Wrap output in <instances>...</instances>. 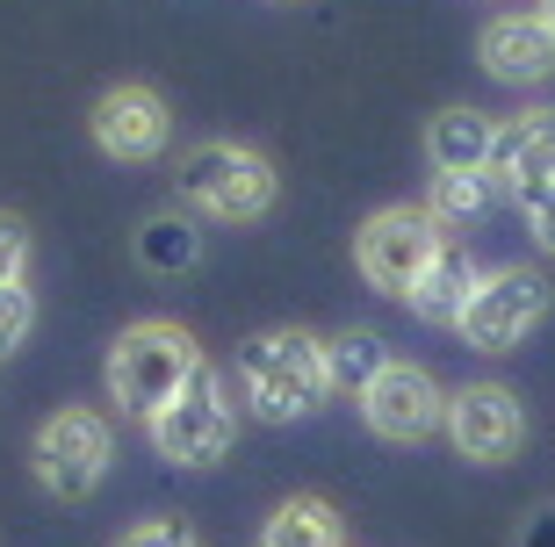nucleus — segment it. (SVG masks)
Segmentation results:
<instances>
[{
    "mask_svg": "<svg viewBox=\"0 0 555 547\" xmlns=\"http://www.w3.org/2000/svg\"><path fill=\"white\" fill-rule=\"evenodd\" d=\"M238 389L246 411L260 426H296L332 396V367H325V339H310L304 325L260 331L238 346Z\"/></svg>",
    "mask_w": 555,
    "mask_h": 547,
    "instance_id": "nucleus-1",
    "label": "nucleus"
},
{
    "mask_svg": "<svg viewBox=\"0 0 555 547\" xmlns=\"http://www.w3.org/2000/svg\"><path fill=\"white\" fill-rule=\"evenodd\" d=\"M203 367V346L188 339L181 325H166V317H152V325H130L124 339L108 346V396L130 411V418H159L173 396L188 389V375Z\"/></svg>",
    "mask_w": 555,
    "mask_h": 547,
    "instance_id": "nucleus-2",
    "label": "nucleus"
},
{
    "mask_svg": "<svg viewBox=\"0 0 555 547\" xmlns=\"http://www.w3.org/2000/svg\"><path fill=\"white\" fill-rule=\"evenodd\" d=\"M173 187H181V203L195 209V217H217V223H260L274 209V166L260 159V152H246V144L231 138H209L195 144L181 159V173H173Z\"/></svg>",
    "mask_w": 555,
    "mask_h": 547,
    "instance_id": "nucleus-3",
    "label": "nucleus"
},
{
    "mask_svg": "<svg viewBox=\"0 0 555 547\" xmlns=\"http://www.w3.org/2000/svg\"><path fill=\"white\" fill-rule=\"evenodd\" d=\"M448 245L440 217L418 203H397V209H375L361 231H353V266H361V282L375 296H397V303H412L418 274L433 266V252Z\"/></svg>",
    "mask_w": 555,
    "mask_h": 547,
    "instance_id": "nucleus-4",
    "label": "nucleus"
},
{
    "mask_svg": "<svg viewBox=\"0 0 555 547\" xmlns=\"http://www.w3.org/2000/svg\"><path fill=\"white\" fill-rule=\"evenodd\" d=\"M231 440H238V404H231L224 375L203 361L188 375L181 396L152 418V446H159V461H173V468H209V461L231 454Z\"/></svg>",
    "mask_w": 555,
    "mask_h": 547,
    "instance_id": "nucleus-5",
    "label": "nucleus"
},
{
    "mask_svg": "<svg viewBox=\"0 0 555 547\" xmlns=\"http://www.w3.org/2000/svg\"><path fill=\"white\" fill-rule=\"evenodd\" d=\"M29 461H37V483L51 490V497L80 505L87 490L108 476V461H116V432H108L102 411L65 404V411H51V418L37 426V446H29Z\"/></svg>",
    "mask_w": 555,
    "mask_h": 547,
    "instance_id": "nucleus-6",
    "label": "nucleus"
},
{
    "mask_svg": "<svg viewBox=\"0 0 555 547\" xmlns=\"http://www.w3.org/2000/svg\"><path fill=\"white\" fill-rule=\"evenodd\" d=\"M548 317V282H541L534 266H498V274H483L469 296V310H462V346H476V353H513L527 331Z\"/></svg>",
    "mask_w": 555,
    "mask_h": 547,
    "instance_id": "nucleus-7",
    "label": "nucleus"
},
{
    "mask_svg": "<svg viewBox=\"0 0 555 547\" xmlns=\"http://www.w3.org/2000/svg\"><path fill=\"white\" fill-rule=\"evenodd\" d=\"M448 440L462 461L476 468H505L519 461V446H527V404H519L505 382H469L448 396Z\"/></svg>",
    "mask_w": 555,
    "mask_h": 547,
    "instance_id": "nucleus-8",
    "label": "nucleus"
},
{
    "mask_svg": "<svg viewBox=\"0 0 555 547\" xmlns=\"http://www.w3.org/2000/svg\"><path fill=\"white\" fill-rule=\"evenodd\" d=\"M361 418H369V432H375V440L418 446L426 432H440V426H448V396H440V382H433L426 367L390 361L383 375H375V389L361 396Z\"/></svg>",
    "mask_w": 555,
    "mask_h": 547,
    "instance_id": "nucleus-9",
    "label": "nucleus"
},
{
    "mask_svg": "<svg viewBox=\"0 0 555 547\" xmlns=\"http://www.w3.org/2000/svg\"><path fill=\"white\" fill-rule=\"evenodd\" d=\"M87 130H94V144H102L108 159L144 166V159H159V152H166V138H173V116H166V94H159V87L124 80V87H108L102 102H94Z\"/></svg>",
    "mask_w": 555,
    "mask_h": 547,
    "instance_id": "nucleus-10",
    "label": "nucleus"
},
{
    "mask_svg": "<svg viewBox=\"0 0 555 547\" xmlns=\"http://www.w3.org/2000/svg\"><path fill=\"white\" fill-rule=\"evenodd\" d=\"M476 51H483V73L505 80V87H534V80L555 73V37H548V22H541V8L491 15L483 37H476Z\"/></svg>",
    "mask_w": 555,
    "mask_h": 547,
    "instance_id": "nucleus-11",
    "label": "nucleus"
},
{
    "mask_svg": "<svg viewBox=\"0 0 555 547\" xmlns=\"http://www.w3.org/2000/svg\"><path fill=\"white\" fill-rule=\"evenodd\" d=\"M491 181L527 203L541 187H555V108H527V116L498 122V152H491Z\"/></svg>",
    "mask_w": 555,
    "mask_h": 547,
    "instance_id": "nucleus-12",
    "label": "nucleus"
},
{
    "mask_svg": "<svg viewBox=\"0 0 555 547\" xmlns=\"http://www.w3.org/2000/svg\"><path fill=\"white\" fill-rule=\"evenodd\" d=\"M491 152H498V122L483 108H440L426 122L433 173H491Z\"/></svg>",
    "mask_w": 555,
    "mask_h": 547,
    "instance_id": "nucleus-13",
    "label": "nucleus"
},
{
    "mask_svg": "<svg viewBox=\"0 0 555 547\" xmlns=\"http://www.w3.org/2000/svg\"><path fill=\"white\" fill-rule=\"evenodd\" d=\"M476 282H483V274H476V260H469V252H462V245L448 238L440 252H433V266L418 274V288H412V310L426 317V325H462V310H469Z\"/></svg>",
    "mask_w": 555,
    "mask_h": 547,
    "instance_id": "nucleus-14",
    "label": "nucleus"
},
{
    "mask_svg": "<svg viewBox=\"0 0 555 547\" xmlns=\"http://www.w3.org/2000/svg\"><path fill=\"white\" fill-rule=\"evenodd\" d=\"M138 260L152 274H188V266L203 260V231L188 217H144L138 223Z\"/></svg>",
    "mask_w": 555,
    "mask_h": 547,
    "instance_id": "nucleus-15",
    "label": "nucleus"
},
{
    "mask_svg": "<svg viewBox=\"0 0 555 547\" xmlns=\"http://www.w3.org/2000/svg\"><path fill=\"white\" fill-rule=\"evenodd\" d=\"M260 547H339V511H332L325 497H288L268 519Z\"/></svg>",
    "mask_w": 555,
    "mask_h": 547,
    "instance_id": "nucleus-16",
    "label": "nucleus"
},
{
    "mask_svg": "<svg viewBox=\"0 0 555 547\" xmlns=\"http://www.w3.org/2000/svg\"><path fill=\"white\" fill-rule=\"evenodd\" d=\"M325 367H332V389H347V396H369L375 375L390 367V346L375 339V331H339V339H325Z\"/></svg>",
    "mask_w": 555,
    "mask_h": 547,
    "instance_id": "nucleus-17",
    "label": "nucleus"
},
{
    "mask_svg": "<svg viewBox=\"0 0 555 547\" xmlns=\"http://www.w3.org/2000/svg\"><path fill=\"white\" fill-rule=\"evenodd\" d=\"M505 203V187L491 181V173H433V217H440V231L448 223H476V217H491V209Z\"/></svg>",
    "mask_w": 555,
    "mask_h": 547,
    "instance_id": "nucleus-18",
    "label": "nucleus"
},
{
    "mask_svg": "<svg viewBox=\"0 0 555 547\" xmlns=\"http://www.w3.org/2000/svg\"><path fill=\"white\" fill-rule=\"evenodd\" d=\"M29 325H37V296H29V288H0V361H8V353H15L22 339H29Z\"/></svg>",
    "mask_w": 555,
    "mask_h": 547,
    "instance_id": "nucleus-19",
    "label": "nucleus"
},
{
    "mask_svg": "<svg viewBox=\"0 0 555 547\" xmlns=\"http://www.w3.org/2000/svg\"><path fill=\"white\" fill-rule=\"evenodd\" d=\"M22 266H29V223L0 209V288H15Z\"/></svg>",
    "mask_w": 555,
    "mask_h": 547,
    "instance_id": "nucleus-20",
    "label": "nucleus"
},
{
    "mask_svg": "<svg viewBox=\"0 0 555 547\" xmlns=\"http://www.w3.org/2000/svg\"><path fill=\"white\" fill-rule=\"evenodd\" d=\"M116 547H195V533H188V519H138Z\"/></svg>",
    "mask_w": 555,
    "mask_h": 547,
    "instance_id": "nucleus-21",
    "label": "nucleus"
},
{
    "mask_svg": "<svg viewBox=\"0 0 555 547\" xmlns=\"http://www.w3.org/2000/svg\"><path fill=\"white\" fill-rule=\"evenodd\" d=\"M527 231H534V245L541 252H555V187H541V195H527Z\"/></svg>",
    "mask_w": 555,
    "mask_h": 547,
    "instance_id": "nucleus-22",
    "label": "nucleus"
},
{
    "mask_svg": "<svg viewBox=\"0 0 555 547\" xmlns=\"http://www.w3.org/2000/svg\"><path fill=\"white\" fill-rule=\"evenodd\" d=\"M519 547H555V505L527 511V526H519Z\"/></svg>",
    "mask_w": 555,
    "mask_h": 547,
    "instance_id": "nucleus-23",
    "label": "nucleus"
},
{
    "mask_svg": "<svg viewBox=\"0 0 555 547\" xmlns=\"http://www.w3.org/2000/svg\"><path fill=\"white\" fill-rule=\"evenodd\" d=\"M541 22H548V37H555V0H541Z\"/></svg>",
    "mask_w": 555,
    "mask_h": 547,
    "instance_id": "nucleus-24",
    "label": "nucleus"
}]
</instances>
